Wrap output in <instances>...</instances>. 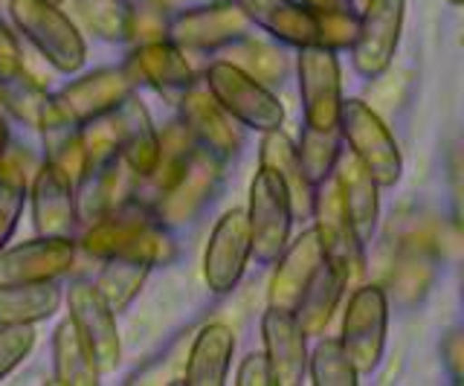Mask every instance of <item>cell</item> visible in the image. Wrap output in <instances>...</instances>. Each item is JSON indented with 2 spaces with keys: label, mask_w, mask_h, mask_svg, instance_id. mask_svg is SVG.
<instances>
[{
  "label": "cell",
  "mask_w": 464,
  "mask_h": 386,
  "mask_svg": "<svg viewBox=\"0 0 464 386\" xmlns=\"http://www.w3.org/2000/svg\"><path fill=\"white\" fill-rule=\"evenodd\" d=\"M9 12L18 30L29 38L44 59L62 73H76L84 67L87 47L84 38L76 30L62 9L47 0H9Z\"/></svg>",
  "instance_id": "6da1fadb"
},
{
  "label": "cell",
  "mask_w": 464,
  "mask_h": 386,
  "mask_svg": "<svg viewBox=\"0 0 464 386\" xmlns=\"http://www.w3.org/2000/svg\"><path fill=\"white\" fill-rule=\"evenodd\" d=\"M340 137L357 160L366 166L377 186H395L401 180L403 160L392 131L377 113L360 99H343L337 117Z\"/></svg>",
  "instance_id": "7a4b0ae2"
},
{
  "label": "cell",
  "mask_w": 464,
  "mask_h": 386,
  "mask_svg": "<svg viewBox=\"0 0 464 386\" xmlns=\"http://www.w3.org/2000/svg\"><path fill=\"white\" fill-rule=\"evenodd\" d=\"M209 93L215 96V102L221 105L232 120L244 128H256V131H273L282 128L285 122V108L276 99V93L246 73H241L238 67H232L229 62H215L207 76Z\"/></svg>",
  "instance_id": "3957f363"
},
{
  "label": "cell",
  "mask_w": 464,
  "mask_h": 386,
  "mask_svg": "<svg viewBox=\"0 0 464 386\" xmlns=\"http://www.w3.org/2000/svg\"><path fill=\"white\" fill-rule=\"evenodd\" d=\"M294 207L285 183L270 169H258L250 183L246 230H250V256L258 265H273L290 241Z\"/></svg>",
  "instance_id": "277c9868"
},
{
  "label": "cell",
  "mask_w": 464,
  "mask_h": 386,
  "mask_svg": "<svg viewBox=\"0 0 464 386\" xmlns=\"http://www.w3.org/2000/svg\"><path fill=\"white\" fill-rule=\"evenodd\" d=\"M166 259H171V241L157 227L154 233H149L142 241H137V245H130L120 253L108 256V259H102L105 265H102V274L96 279L99 296L105 299L113 314L125 311L142 291L151 267Z\"/></svg>",
  "instance_id": "5b68a950"
},
{
  "label": "cell",
  "mask_w": 464,
  "mask_h": 386,
  "mask_svg": "<svg viewBox=\"0 0 464 386\" xmlns=\"http://www.w3.org/2000/svg\"><path fill=\"white\" fill-rule=\"evenodd\" d=\"M386 325H389V305L386 294L377 285H362L352 294L343 317L340 343L354 363L357 375H372L381 363L386 349Z\"/></svg>",
  "instance_id": "8992f818"
},
{
  "label": "cell",
  "mask_w": 464,
  "mask_h": 386,
  "mask_svg": "<svg viewBox=\"0 0 464 386\" xmlns=\"http://www.w3.org/2000/svg\"><path fill=\"white\" fill-rule=\"evenodd\" d=\"M311 216H314V230H316L325 262L340 270L345 285L360 279L362 265H366V259H362V241L357 238L354 227L348 221L345 209L340 204L334 178H325L323 183L314 186Z\"/></svg>",
  "instance_id": "52a82bcc"
},
{
  "label": "cell",
  "mask_w": 464,
  "mask_h": 386,
  "mask_svg": "<svg viewBox=\"0 0 464 386\" xmlns=\"http://www.w3.org/2000/svg\"><path fill=\"white\" fill-rule=\"evenodd\" d=\"M406 0H372L357 15L352 62L362 79H377L395 59L403 30Z\"/></svg>",
  "instance_id": "ba28073f"
},
{
  "label": "cell",
  "mask_w": 464,
  "mask_h": 386,
  "mask_svg": "<svg viewBox=\"0 0 464 386\" xmlns=\"http://www.w3.org/2000/svg\"><path fill=\"white\" fill-rule=\"evenodd\" d=\"M250 18L238 0H218L209 6L186 9L166 26V41L180 50H221L250 35Z\"/></svg>",
  "instance_id": "9c48e42d"
},
{
  "label": "cell",
  "mask_w": 464,
  "mask_h": 386,
  "mask_svg": "<svg viewBox=\"0 0 464 386\" xmlns=\"http://www.w3.org/2000/svg\"><path fill=\"white\" fill-rule=\"evenodd\" d=\"M178 102H180V122L188 131V137L195 140L198 149L209 151L221 163L238 154V149L244 146L241 128L221 105L215 102L207 82L195 79L180 93Z\"/></svg>",
  "instance_id": "30bf717a"
},
{
  "label": "cell",
  "mask_w": 464,
  "mask_h": 386,
  "mask_svg": "<svg viewBox=\"0 0 464 386\" xmlns=\"http://www.w3.org/2000/svg\"><path fill=\"white\" fill-rule=\"evenodd\" d=\"M299 96L304 125L337 128L343 88L337 53L319 44L299 47Z\"/></svg>",
  "instance_id": "8fae6325"
},
{
  "label": "cell",
  "mask_w": 464,
  "mask_h": 386,
  "mask_svg": "<svg viewBox=\"0 0 464 386\" xmlns=\"http://www.w3.org/2000/svg\"><path fill=\"white\" fill-rule=\"evenodd\" d=\"M218 178H221V160L195 146V151L188 154V160L178 171V178H174L169 189L157 198L154 218L160 224H171V227L192 221L203 209V204L212 198Z\"/></svg>",
  "instance_id": "7c38bea8"
},
{
  "label": "cell",
  "mask_w": 464,
  "mask_h": 386,
  "mask_svg": "<svg viewBox=\"0 0 464 386\" xmlns=\"http://www.w3.org/2000/svg\"><path fill=\"white\" fill-rule=\"evenodd\" d=\"M76 183V218H82L87 227L105 218L108 212L120 209L122 204L134 201V195L140 192V175L120 154L99 163H87L84 175Z\"/></svg>",
  "instance_id": "4fadbf2b"
},
{
  "label": "cell",
  "mask_w": 464,
  "mask_h": 386,
  "mask_svg": "<svg viewBox=\"0 0 464 386\" xmlns=\"http://www.w3.org/2000/svg\"><path fill=\"white\" fill-rule=\"evenodd\" d=\"M67 308H70L72 325L79 328V334L84 337L87 349L93 352L102 375L116 372L120 357H122V343H120V332H116L113 311L108 308L105 299L99 296L96 285L72 282L70 291H67Z\"/></svg>",
  "instance_id": "5bb4252c"
},
{
  "label": "cell",
  "mask_w": 464,
  "mask_h": 386,
  "mask_svg": "<svg viewBox=\"0 0 464 386\" xmlns=\"http://www.w3.org/2000/svg\"><path fill=\"white\" fill-rule=\"evenodd\" d=\"M250 262V230H246V212L229 209L218 218L207 256H203V279L209 291L229 294L244 276Z\"/></svg>",
  "instance_id": "9a60e30c"
},
{
  "label": "cell",
  "mask_w": 464,
  "mask_h": 386,
  "mask_svg": "<svg viewBox=\"0 0 464 386\" xmlns=\"http://www.w3.org/2000/svg\"><path fill=\"white\" fill-rule=\"evenodd\" d=\"M261 340L273 386H296L308 375V346L296 317L285 308H267L261 317Z\"/></svg>",
  "instance_id": "2e32d148"
},
{
  "label": "cell",
  "mask_w": 464,
  "mask_h": 386,
  "mask_svg": "<svg viewBox=\"0 0 464 386\" xmlns=\"http://www.w3.org/2000/svg\"><path fill=\"white\" fill-rule=\"evenodd\" d=\"M76 262V247L70 238L38 236L18 247L0 250V285L47 282L64 276Z\"/></svg>",
  "instance_id": "e0dca14e"
},
{
  "label": "cell",
  "mask_w": 464,
  "mask_h": 386,
  "mask_svg": "<svg viewBox=\"0 0 464 386\" xmlns=\"http://www.w3.org/2000/svg\"><path fill=\"white\" fill-rule=\"evenodd\" d=\"M35 128L41 131L47 163H53L58 171L76 183L87 169V154L82 142V122L72 117L70 108L62 102V96H47L41 105Z\"/></svg>",
  "instance_id": "ac0fdd59"
},
{
  "label": "cell",
  "mask_w": 464,
  "mask_h": 386,
  "mask_svg": "<svg viewBox=\"0 0 464 386\" xmlns=\"http://www.w3.org/2000/svg\"><path fill=\"white\" fill-rule=\"evenodd\" d=\"M33 224L38 236L70 238L76 227V183L53 163H44L33 180Z\"/></svg>",
  "instance_id": "d6986e66"
},
{
  "label": "cell",
  "mask_w": 464,
  "mask_h": 386,
  "mask_svg": "<svg viewBox=\"0 0 464 386\" xmlns=\"http://www.w3.org/2000/svg\"><path fill=\"white\" fill-rule=\"evenodd\" d=\"M323 247H319L316 230H304L294 241H287L285 250L279 253V265H276V274L270 279V291H267V303L273 308H285L294 311L302 291L308 288V282L314 279L316 267L323 265Z\"/></svg>",
  "instance_id": "ffe728a7"
},
{
  "label": "cell",
  "mask_w": 464,
  "mask_h": 386,
  "mask_svg": "<svg viewBox=\"0 0 464 386\" xmlns=\"http://www.w3.org/2000/svg\"><path fill=\"white\" fill-rule=\"evenodd\" d=\"M334 186H337L340 204L345 209L348 221H352L357 238L366 245L377 227V212H381V198H377V180L366 171L352 151H340L337 163H334Z\"/></svg>",
  "instance_id": "44dd1931"
},
{
  "label": "cell",
  "mask_w": 464,
  "mask_h": 386,
  "mask_svg": "<svg viewBox=\"0 0 464 386\" xmlns=\"http://www.w3.org/2000/svg\"><path fill=\"white\" fill-rule=\"evenodd\" d=\"M116 128V151L122 160L137 171L140 180L151 175L160 151V134L151 122V113L134 93H128L113 111Z\"/></svg>",
  "instance_id": "7402d4cb"
},
{
  "label": "cell",
  "mask_w": 464,
  "mask_h": 386,
  "mask_svg": "<svg viewBox=\"0 0 464 386\" xmlns=\"http://www.w3.org/2000/svg\"><path fill=\"white\" fill-rule=\"evenodd\" d=\"M128 93H134V76L128 73V67H102L70 82L58 96H62L72 117L87 122L99 113L113 111Z\"/></svg>",
  "instance_id": "603a6c76"
},
{
  "label": "cell",
  "mask_w": 464,
  "mask_h": 386,
  "mask_svg": "<svg viewBox=\"0 0 464 386\" xmlns=\"http://www.w3.org/2000/svg\"><path fill=\"white\" fill-rule=\"evenodd\" d=\"M154 230H157L154 212L142 204L137 207L134 201H128L120 209L108 212L105 218H99L96 224L87 227L82 247L91 256H96V259H108V256L137 245V241H142Z\"/></svg>",
  "instance_id": "cb8c5ba5"
},
{
  "label": "cell",
  "mask_w": 464,
  "mask_h": 386,
  "mask_svg": "<svg viewBox=\"0 0 464 386\" xmlns=\"http://www.w3.org/2000/svg\"><path fill=\"white\" fill-rule=\"evenodd\" d=\"M128 73L149 82L160 93H183L198 79L192 64L186 62L183 50L174 47L166 38L140 44L128 62Z\"/></svg>",
  "instance_id": "d4e9b609"
},
{
  "label": "cell",
  "mask_w": 464,
  "mask_h": 386,
  "mask_svg": "<svg viewBox=\"0 0 464 386\" xmlns=\"http://www.w3.org/2000/svg\"><path fill=\"white\" fill-rule=\"evenodd\" d=\"M244 15L253 26L279 38L290 47H308L316 44V21L314 9L296 0H238Z\"/></svg>",
  "instance_id": "484cf974"
},
{
  "label": "cell",
  "mask_w": 464,
  "mask_h": 386,
  "mask_svg": "<svg viewBox=\"0 0 464 386\" xmlns=\"http://www.w3.org/2000/svg\"><path fill=\"white\" fill-rule=\"evenodd\" d=\"M232 352H236V334H232L229 325H224V323L203 325L192 343V352H188L183 383H188V386L227 383Z\"/></svg>",
  "instance_id": "4316f807"
},
{
  "label": "cell",
  "mask_w": 464,
  "mask_h": 386,
  "mask_svg": "<svg viewBox=\"0 0 464 386\" xmlns=\"http://www.w3.org/2000/svg\"><path fill=\"white\" fill-rule=\"evenodd\" d=\"M258 169H270L273 175L285 183V189L290 195V207H294V218L311 212L314 186L304 180L294 140H290L282 128H273V131H265V137H261Z\"/></svg>",
  "instance_id": "83f0119b"
},
{
  "label": "cell",
  "mask_w": 464,
  "mask_h": 386,
  "mask_svg": "<svg viewBox=\"0 0 464 386\" xmlns=\"http://www.w3.org/2000/svg\"><path fill=\"white\" fill-rule=\"evenodd\" d=\"M343 288H345L343 274L323 259V265L316 267L314 279L308 282V288L302 291L296 308L290 311L296 317L299 328L304 332V337L325 334V328H328V323L334 317V311H337V305H340Z\"/></svg>",
  "instance_id": "f1b7e54d"
},
{
  "label": "cell",
  "mask_w": 464,
  "mask_h": 386,
  "mask_svg": "<svg viewBox=\"0 0 464 386\" xmlns=\"http://www.w3.org/2000/svg\"><path fill=\"white\" fill-rule=\"evenodd\" d=\"M62 303L55 279L0 285V325H35L53 317Z\"/></svg>",
  "instance_id": "f546056e"
},
{
  "label": "cell",
  "mask_w": 464,
  "mask_h": 386,
  "mask_svg": "<svg viewBox=\"0 0 464 386\" xmlns=\"http://www.w3.org/2000/svg\"><path fill=\"white\" fill-rule=\"evenodd\" d=\"M53 369L55 383L62 386H96L102 378L93 352L87 349L84 337L70 317L53 334Z\"/></svg>",
  "instance_id": "4dcf8cb0"
},
{
  "label": "cell",
  "mask_w": 464,
  "mask_h": 386,
  "mask_svg": "<svg viewBox=\"0 0 464 386\" xmlns=\"http://www.w3.org/2000/svg\"><path fill=\"white\" fill-rule=\"evenodd\" d=\"M343 151V137L340 128H314V125H302V140H299V166L302 175L311 186L323 183L331 178L334 163Z\"/></svg>",
  "instance_id": "1f68e13d"
},
{
  "label": "cell",
  "mask_w": 464,
  "mask_h": 386,
  "mask_svg": "<svg viewBox=\"0 0 464 386\" xmlns=\"http://www.w3.org/2000/svg\"><path fill=\"white\" fill-rule=\"evenodd\" d=\"M26 166L21 151H9L0 160V250L6 247L14 227H18L21 209L26 204Z\"/></svg>",
  "instance_id": "d6a6232c"
},
{
  "label": "cell",
  "mask_w": 464,
  "mask_h": 386,
  "mask_svg": "<svg viewBox=\"0 0 464 386\" xmlns=\"http://www.w3.org/2000/svg\"><path fill=\"white\" fill-rule=\"evenodd\" d=\"M232 67H238L241 73H246L250 79L261 82V84H276L282 82L287 62L282 50H276L270 44H261V41H253L250 35H244L238 41H232L227 47V59Z\"/></svg>",
  "instance_id": "836d02e7"
},
{
  "label": "cell",
  "mask_w": 464,
  "mask_h": 386,
  "mask_svg": "<svg viewBox=\"0 0 464 386\" xmlns=\"http://www.w3.org/2000/svg\"><path fill=\"white\" fill-rule=\"evenodd\" d=\"M47 88L29 73L26 64L12 70V73H0V102L12 113L14 120H21L26 125L38 122V113L44 99H47Z\"/></svg>",
  "instance_id": "e575fe53"
},
{
  "label": "cell",
  "mask_w": 464,
  "mask_h": 386,
  "mask_svg": "<svg viewBox=\"0 0 464 386\" xmlns=\"http://www.w3.org/2000/svg\"><path fill=\"white\" fill-rule=\"evenodd\" d=\"M76 9L87 30H93L105 41H125L130 38V24H134V9L128 0H76Z\"/></svg>",
  "instance_id": "d590c367"
},
{
  "label": "cell",
  "mask_w": 464,
  "mask_h": 386,
  "mask_svg": "<svg viewBox=\"0 0 464 386\" xmlns=\"http://www.w3.org/2000/svg\"><path fill=\"white\" fill-rule=\"evenodd\" d=\"M308 375L316 386H357L360 375L348 361L340 337H325L316 343L314 354H308Z\"/></svg>",
  "instance_id": "8d00e7d4"
},
{
  "label": "cell",
  "mask_w": 464,
  "mask_h": 386,
  "mask_svg": "<svg viewBox=\"0 0 464 386\" xmlns=\"http://www.w3.org/2000/svg\"><path fill=\"white\" fill-rule=\"evenodd\" d=\"M316 21V44L328 50H348L357 35V15H352L345 6L340 9H314Z\"/></svg>",
  "instance_id": "74e56055"
},
{
  "label": "cell",
  "mask_w": 464,
  "mask_h": 386,
  "mask_svg": "<svg viewBox=\"0 0 464 386\" xmlns=\"http://www.w3.org/2000/svg\"><path fill=\"white\" fill-rule=\"evenodd\" d=\"M33 325H0V381L24 363V357L33 352Z\"/></svg>",
  "instance_id": "f35d334b"
},
{
  "label": "cell",
  "mask_w": 464,
  "mask_h": 386,
  "mask_svg": "<svg viewBox=\"0 0 464 386\" xmlns=\"http://www.w3.org/2000/svg\"><path fill=\"white\" fill-rule=\"evenodd\" d=\"M236 383L238 386H273L270 366H267L265 352H261V354H246L244 357L238 372H236Z\"/></svg>",
  "instance_id": "ab89813d"
},
{
  "label": "cell",
  "mask_w": 464,
  "mask_h": 386,
  "mask_svg": "<svg viewBox=\"0 0 464 386\" xmlns=\"http://www.w3.org/2000/svg\"><path fill=\"white\" fill-rule=\"evenodd\" d=\"M24 67V53L18 38L9 33V26L0 21V73H12V70Z\"/></svg>",
  "instance_id": "60d3db41"
},
{
  "label": "cell",
  "mask_w": 464,
  "mask_h": 386,
  "mask_svg": "<svg viewBox=\"0 0 464 386\" xmlns=\"http://www.w3.org/2000/svg\"><path fill=\"white\" fill-rule=\"evenodd\" d=\"M299 4H304L308 9H340V6H345L343 0H299Z\"/></svg>",
  "instance_id": "b9f144b4"
},
{
  "label": "cell",
  "mask_w": 464,
  "mask_h": 386,
  "mask_svg": "<svg viewBox=\"0 0 464 386\" xmlns=\"http://www.w3.org/2000/svg\"><path fill=\"white\" fill-rule=\"evenodd\" d=\"M6 149H9V125H6L4 117H0V160H4Z\"/></svg>",
  "instance_id": "7bdbcfd3"
},
{
  "label": "cell",
  "mask_w": 464,
  "mask_h": 386,
  "mask_svg": "<svg viewBox=\"0 0 464 386\" xmlns=\"http://www.w3.org/2000/svg\"><path fill=\"white\" fill-rule=\"evenodd\" d=\"M343 4H345L348 12H352V15H360V12L366 9V6L372 4V0H343Z\"/></svg>",
  "instance_id": "ee69618b"
},
{
  "label": "cell",
  "mask_w": 464,
  "mask_h": 386,
  "mask_svg": "<svg viewBox=\"0 0 464 386\" xmlns=\"http://www.w3.org/2000/svg\"><path fill=\"white\" fill-rule=\"evenodd\" d=\"M447 4H450V6H461V4H464V0H447Z\"/></svg>",
  "instance_id": "f6af8a7d"
},
{
  "label": "cell",
  "mask_w": 464,
  "mask_h": 386,
  "mask_svg": "<svg viewBox=\"0 0 464 386\" xmlns=\"http://www.w3.org/2000/svg\"><path fill=\"white\" fill-rule=\"evenodd\" d=\"M47 4H55V6H62V4H64V0H47Z\"/></svg>",
  "instance_id": "bcb514c9"
}]
</instances>
